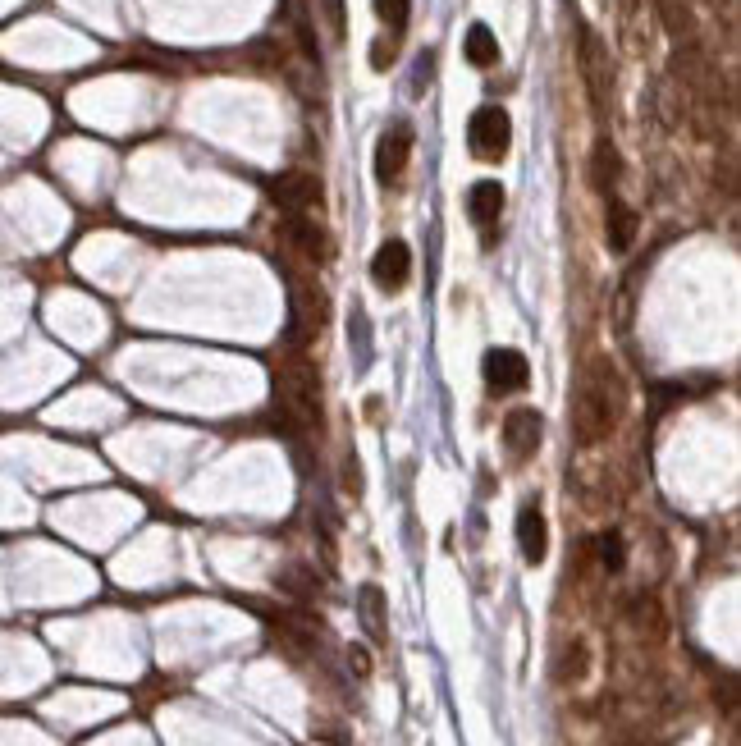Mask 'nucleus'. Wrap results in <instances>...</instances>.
I'll return each mask as SVG.
<instances>
[{
    "label": "nucleus",
    "instance_id": "nucleus-20",
    "mask_svg": "<svg viewBox=\"0 0 741 746\" xmlns=\"http://www.w3.org/2000/svg\"><path fill=\"white\" fill-rule=\"evenodd\" d=\"M408 10H412V0H376V14L394 28V33H403L408 28Z\"/></svg>",
    "mask_w": 741,
    "mask_h": 746
},
{
    "label": "nucleus",
    "instance_id": "nucleus-2",
    "mask_svg": "<svg viewBox=\"0 0 741 746\" xmlns=\"http://www.w3.org/2000/svg\"><path fill=\"white\" fill-rule=\"evenodd\" d=\"M275 408L293 426H321V371L312 367V357L302 353L280 357V367H275Z\"/></svg>",
    "mask_w": 741,
    "mask_h": 746
},
{
    "label": "nucleus",
    "instance_id": "nucleus-18",
    "mask_svg": "<svg viewBox=\"0 0 741 746\" xmlns=\"http://www.w3.org/2000/svg\"><path fill=\"white\" fill-rule=\"evenodd\" d=\"M357 614H362L366 637L376 641V646H385L389 623H385V595H380V586H362V595H357Z\"/></svg>",
    "mask_w": 741,
    "mask_h": 746
},
{
    "label": "nucleus",
    "instance_id": "nucleus-19",
    "mask_svg": "<svg viewBox=\"0 0 741 746\" xmlns=\"http://www.w3.org/2000/svg\"><path fill=\"white\" fill-rule=\"evenodd\" d=\"M467 60H472L476 69L499 65V42H494V33L485 23H472V28H467Z\"/></svg>",
    "mask_w": 741,
    "mask_h": 746
},
{
    "label": "nucleus",
    "instance_id": "nucleus-1",
    "mask_svg": "<svg viewBox=\"0 0 741 746\" xmlns=\"http://www.w3.org/2000/svg\"><path fill=\"white\" fill-rule=\"evenodd\" d=\"M623 376L604 353H591L581 362L577 394H572V440L581 449H595L613 435L618 417H623Z\"/></svg>",
    "mask_w": 741,
    "mask_h": 746
},
{
    "label": "nucleus",
    "instance_id": "nucleus-5",
    "mask_svg": "<svg viewBox=\"0 0 741 746\" xmlns=\"http://www.w3.org/2000/svg\"><path fill=\"white\" fill-rule=\"evenodd\" d=\"M270 202L284 216H307L312 206H321V179L312 170H284L280 179H270Z\"/></svg>",
    "mask_w": 741,
    "mask_h": 746
},
{
    "label": "nucleus",
    "instance_id": "nucleus-23",
    "mask_svg": "<svg viewBox=\"0 0 741 746\" xmlns=\"http://www.w3.org/2000/svg\"><path fill=\"white\" fill-rule=\"evenodd\" d=\"M344 490L348 495H362V467H357V458L344 463Z\"/></svg>",
    "mask_w": 741,
    "mask_h": 746
},
{
    "label": "nucleus",
    "instance_id": "nucleus-14",
    "mask_svg": "<svg viewBox=\"0 0 741 746\" xmlns=\"http://www.w3.org/2000/svg\"><path fill=\"white\" fill-rule=\"evenodd\" d=\"M618 179H623V156H618L613 138H595V147H591V188H595V193H604V197H613Z\"/></svg>",
    "mask_w": 741,
    "mask_h": 746
},
{
    "label": "nucleus",
    "instance_id": "nucleus-17",
    "mask_svg": "<svg viewBox=\"0 0 741 746\" xmlns=\"http://www.w3.org/2000/svg\"><path fill=\"white\" fill-rule=\"evenodd\" d=\"M554 678L563 682V687H577V682L591 678V646L586 641H568V646L559 650V664H554Z\"/></svg>",
    "mask_w": 741,
    "mask_h": 746
},
{
    "label": "nucleus",
    "instance_id": "nucleus-22",
    "mask_svg": "<svg viewBox=\"0 0 741 746\" xmlns=\"http://www.w3.org/2000/svg\"><path fill=\"white\" fill-rule=\"evenodd\" d=\"M600 559H604V568H613V573H618V568H623V541H618V536H600Z\"/></svg>",
    "mask_w": 741,
    "mask_h": 746
},
{
    "label": "nucleus",
    "instance_id": "nucleus-4",
    "mask_svg": "<svg viewBox=\"0 0 741 746\" xmlns=\"http://www.w3.org/2000/svg\"><path fill=\"white\" fill-rule=\"evenodd\" d=\"M325 316H330V298H325L316 284H293L289 289V344H312L325 330Z\"/></svg>",
    "mask_w": 741,
    "mask_h": 746
},
{
    "label": "nucleus",
    "instance_id": "nucleus-11",
    "mask_svg": "<svg viewBox=\"0 0 741 746\" xmlns=\"http://www.w3.org/2000/svg\"><path fill=\"white\" fill-rule=\"evenodd\" d=\"M527 376H531V367H527V357L517 353V348H490V353H485V385H490L494 394L522 390Z\"/></svg>",
    "mask_w": 741,
    "mask_h": 746
},
{
    "label": "nucleus",
    "instance_id": "nucleus-24",
    "mask_svg": "<svg viewBox=\"0 0 741 746\" xmlns=\"http://www.w3.org/2000/svg\"><path fill=\"white\" fill-rule=\"evenodd\" d=\"M389 60H394V46L376 42V51H371V65H376V69H389Z\"/></svg>",
    "mask_w": 741,
    "mask_h": 746
},
{
    "label": "nucleus",
    "instance_id": "nucleus-8",
    "mask_svg": "<svg viewBox=\"0 0 741 746\" xmlns=\"http://www.w3.org/2000/svg\"><path fill=\"white\" fill-rule=\"evenodd\" d=\"M284 243H289L293 252H298L307 266H325L330 261V234H325L321 225H316L312 216H289L284 220Z\"/></svg>",
    "mask_w": 741,
    "mask_h": 746
},
{
    "label": "nucleus",
    "instance_id": "nucleus-7",
    "mask_svg": "<svg viewBox=\"0 0 741 746\" xmlns=\"http://www.w3.org/2000/svg\"><path fill=\"white\" fill-rule=\"evenodd\" d=\"M408 156H412V124L408 119H398V124H389L376 142V179L380 184H394L398 174L408 170Z\"/></svg>",
    "mask_w": 741,
    "mask_h": 746
},
{
    "label": "nucleus",
    "instance_id": "nucleus-16",
    "mask_svg": "<svg viewBox=\"0 0 741 746\" xmlns=\"http://www.w3.org/2000/svg\"><path fill=\"white\" fill-rule=\"evenodd\" d=\"M655 19L673 42H691L700 37V23H696V10H691V0H655Z\"/></svg>",
    "mask_w": 741,
    "mask_h": 746
},
{
    "label": "nucleus",
    "instance_id": "nucleus-25",
    "mask_svg": "<svg viewBox=\"0 0 741 746\" xmlns=\"http://www.w3.org/2000/svg\"><path fill=\"white\" fill-rule=\"evenodd\" d=\"M325 10H330V28H334V37H344V14H339V0H325Z\"/></svg>",
    "mask_w": 741,
    "mask_h": 746
},
{
    "label": "nucleus",
    "instance_id": "nucleus-13",
    "mask_svg": "<svg viewBox=\"0 0 741 746\" xmlns=\"http://www.w3.org/2000/svg\"><path fill=\"white\" fill-rule=\"evenodd\" d=\"M517 545H522V559L527 563H545L549 554V527H545V513L536 504L517 513Z\"/></svg>",
    "mask_w": 741,
    "mask_h": 746
},
{
    "label": "nucleus",
    "instance_id": "nucleus-21",
    "mask_svg": "<svg viewBox=\"0 0 741 746\" xmlns=\"http://www.w3.org/2000/svg\"><path fill=\"white\" fill-rule=\"evenodd\" d=\"M280 586H284L289 595H316L312 568H289V573H280Z\"/></svg>",
    "mask_w": 741,
    "mask_h": 746
},
{
    "label": "nucleus",
    "instance_id": "nucleus-9",
    "mask_svg": "<svg viewBox=\"0 0 741 746\" xmlns=\"http://www.w3.org/2000/svg\"><path fill=\"white\" fill-rule=\"evenodd\" d=\"M581 78H586V92H591V106L595 115H604V97H609V60H604V42L581 28Z\"/></svg>",
    "mask_w": 741,
    "mask_h": 746
},
{
    "label": "nucleus",
    "instance_id": "nucleus-15",
    "mask_svg": "<svg viewBox=\"0 0 741 746\" xmlns=\"http://www.w3.org/2000/svg\"><path fill=\"white\" fill-rule=\"evenodd\" d=\"M604 229H609V248L613 252H632L636 229H641V216H636L623 197H609V206H604Z\"/></svg>",
    "mask_w": 741,
    "mask_h": 746
},
{
    "label": "nucleus",
    "instance_id": "nucleus-10",
    "mask_svg": "<svg viewBox=\"0 0 741 746\" xmlns=\"http://www.w3.org/2000/svg\"><path fill=\"white\" fill-rule=\"evenodd\" d=\"M408 275H412V248L408 243H403V238L380 243V252L371 257V280H376L385 293H398L403 284H408Z\"/></svg>",
    "mask_w": 741,
    "mask_h": 746
},
{
    "label": "nucleus",
    "instance_id": "nucleus-12",
    "mask_svg": "<svg viewBox=\"0 0 741 746\" xmlns=\"http://www.w3.org/2000/svg\"><path fill=\"white\" fill-rule=\"evenodd\" d=\"M467 216H472L476 229L490 234V229L499 225V216H504V184H494V179L472 184V193H467Z\"/></svg>",
    "mask_w": 741,
    "mask_h": 746
},
{
    "label": "nucleus",
    "instance_id": "nucleus-6",
    "mask_svg": "<svg viewBox=\"0 0 741 746\" xmlns=\"http://www.w3.org/2000/svg\"><path fill=\"white\" fill-rule=\"evenodd\" d=\"M540 440H545V417L536 408H513L504 417V449L513 463H527L540 449Z\"/></svg>",
    "mask_w": 741,
    "mask_h": 746
},
{
    "label": "nucleus",
    "instance_id": "nucleus-3",
    "mask_svg": "<svg viewBox=\"0 0 741 746\" xmlns=\"http://www.w3.org/2000/svg\"><path fill=\"white\" fill-rule=\"evenodd\" d=\"M467 147L476 161H504L513 147V119L504 106H481L467 124Z\"/></svg>",
    "mask_w": 741,
    "mask_h": 746
}]
</instances>
